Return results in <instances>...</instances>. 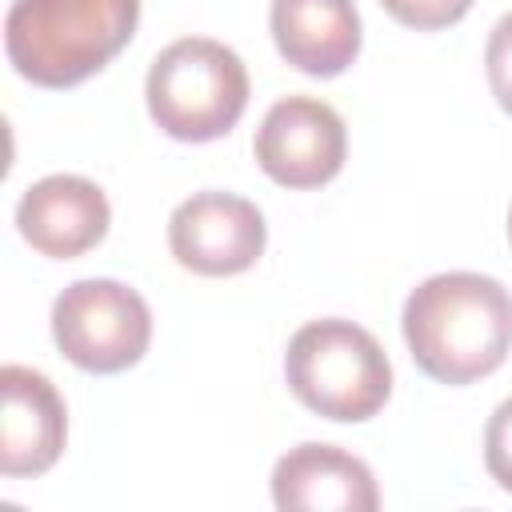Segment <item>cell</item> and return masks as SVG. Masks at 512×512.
<instances>
[{"mask_svg": "<svg viewBox=\"0 0 512 512\" xmlns=\"http://www.w3.org/2000/svg\"><path fill=\"white\" fill-rule=\"evenodd\" d=\"M400 324L420 372L460 388L512 352V292L480 272H436L408 292Z\"/></svg>", "mask_w": 512, "mask_h": 512, "instance_id": "cell-1", "label": "cell"}, {"mask_svg": "<svg viewBox=\"0 0 512 512\" xmlns=\"http://www.w3.org/2000/svg\"><path fill=\"white\" fill-rule=\"evenodd\" d=\"M140 24V0H12L4 16L8 64L40 88L96 76Z\"/></svg>", "mask_w": 512, "mask_h": 512, "instance_id": "cell-2", "label": "cell"}, {"mask_svg": "<svg viewBox=\"0 0 512 512\" xmlns=\"http://www.w3.org/2000/svg\"><path fill=\"white\" fill-rule=\"evenodd\" d=\"M284 376L304 408L340 424L376 416L392 396V364L380 340L340 316L308 320L292 332Z\"/></svg>", "mask_w": 512, "mask_h": 512, "instance_id": "cell-3", "label": "cell"}, {"mask_svg": "<svg viewBox=\"0 0 512 512\" xmlns=\"http://www.w3.org/2000/svg\"><path fill=\"white\" fill-rule=\"evenodd\" d=\"M148 116L184 144H208L236 128L248 108L244 60L212 36H180L156 52L144 80Z\"/></svg>", "mask_w": 512, "mask_h": 512, "instance_id": "cell-4", "label": "cell"}, {"mask_svg": "<svg viewBox=\"0 0 512 512\" xmlns=\"http://www.w3.org/2000/svg\"><path fill=\"white\" fill-rule=\"evenodd\" d=\"M52 340L76 368L112 376L144 360L152 344V308L124 280L88 276L52 300Z\"/></svg>", "mask_w": 512, "mask_h": 512, "instance_id": "cell-5", "label": "cell"}, {"mask_svg": "<svg viewBox=\"0 0 512 512\" xmlns=\"http://www.w3.org/2000/svg\"><path fill=\"white\" fill-rule=\"evenodd\" d=\"M252 152L276 184L320 188L344 168L348 132L332 104L316 96H284L264 112Z\"/></svg>", "mask_w": 512, "mask_h": 512, "instance_id": "cell-6", "label": "cell"}, {"mask_svg": "<svg viewBox=\"0 0 512 512\" xmlns=\"http://www.w3.org/2000/svg\"><path fill=\"white\" fill-rule=\"evenodd\" d=\"M268 240L264 212L236 192H196L168 216V248L180 268L196 276L248 272Z\"/></svg>", "mask_w": 512, "mask_h": 512, "instance_id": "cell-7", "label": "cell"}, {"mask_svg": "<svg viewBox=\"0 0 512 512\" xmlns=\"http://www.w3.org/2000/svg\"><path fill=\"white\" fill-rule=\"evenodd\" d=\"M4 416H0V472L8 480L44 476L68 440V412L56 384L24 364L0 368Z\"/></svg>", "mask_w": 512, "mask_h": 512, "instance_id": "cell-8", "label": "cell"}, {"mask_svg": "<svg viewBox=\"0 0 512 512\" xmlns=\"http://www.w3.org/2000/svg\"><path fill=\"white\" fill-rule=\"evenodd\" d=\"M112 208L100 184L76 172H52L24 188L16 204V228L20 236L52 260H72L96 248L108 232Z\"/></svg>", "mask_w": 512, "mask_h": 512, "instance_id": "cell-9", "label": "cell"}, {"mask_svg": "<svg viewBox=\"0 0 512 512\" xmlns=\"http://www.w3.org/2000/svg\"><path fill=\"white\" fill-rule=\"evenodd\" d=\"M272 500L284 512H372V468L336 444H296L272 468Z\"/></svg>", "mask_w": 512, "mask_h": 512, "instance_id": "cell-10", "label": "cell"}, {"mask_svg": "<svg viewBox=\"0 0 512 512\" xmlns=\"http://www.w3.org/2000/svg\"><path fill=\"white\" fill-rule=\"evenodd\" d=\"M268 28L280 56L304 76H340L360 56V12L352 0H272Z\"/></svg>", "mask_w": 512, "mask_h": 512, "instance_id": "cell-11", "label": "cell"}, {"mask_svg": "<svg viewBox=\"0 0 512 512\" xmlns=\"http://www.w3.org/2000/svg\"><path fill=\"white\" fill-rule=\"evenodd\" d=\"M484 72H488V88L496 96V104L512 116V12H504L484 44Z\"/></svg>", "mask_w": 512, "mask_h": 512, "instance_id": "cell-12", "label": "cell"}, {"mask_svg": "<svg viewBox=\"0 0 512 512\" xmlns=\"http://www.w3.org/2000/svg\"><path fill=\"white\" fill-rule=\"evenodd\" d=\"M380 4L392 20H400L404 28H416V32L448 28V24L464 20L472 8V0H380Z\"/></svg>", "mask_w": 512, "mask_h": 512, "instance_id": "cell-13", "label": "cell"}, {"mask_svg": "<svg viewBox=\"0 0 512 512\" xmlns=\"http://www.w3.org/2000/svg\"><path fill=\"white\" fill-rule=\"evenodd\" d=\"M484 468L488 476L512 492V396L500 400L488 416V428H484Z\"/></svg>", "mask_w": 512, "mask_h": 512, "instance_id": "cell-14", "label": "cell"}, {"mask_svg": "<svg viewBox=\"0 0 512 512\" xmlns=\"http://www.w3.org/2000/svg\"><path fill=\"white\" fill-rule=\"evenodd\" d=\"M508 240H512V212H508Z\"/></svg>", "mask_w": 512, "mask_h": 512, "instance_id": "cell-15", "label": "cell"}]
</instances>
